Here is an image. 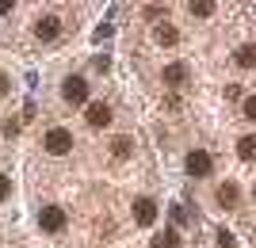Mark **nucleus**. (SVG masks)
I'll use <instances>...</instances> for the list:
<instances>
[{
	"label": "nucleus",
	"instance_id": "obj_1",
	"mask_svg": "<svg viewBox=\"0 0 256 248\" xmlns=\"http://www.w3.org/2000/svg\"><path fill=\"white\" fill-rule=\"evenodd\" d=\"M73 149V134L65 126H54V130H46V153H54V157H62V153H69Z\"/></svg>",
	"mask_w": 256,
	"mask_h": 248
},
{
	"label": "nucleus",
	"instance_id": "obj_2",
	"mask_svg": "<svg viewBox=\"0 0 256 248\" xmlns=\"http://www.w3.org/2000/svg\"><path fill=\"white\" fill-rule=\"evenodd\" d=\"M62 96H65V103H84L88 99V84H84V76H65V84H62Z\"/></svg>",
	"mask_w": 256,
	"mask_h": 248
},
{
	"label": "nucleus",
	"instance_id": "obj_3",
	"mask_svg": "<svg viewBox=\"0 0 256 248\" xmlns=\"http://www.w3.org/2000/svg\"><path fill=\"white\" fill-rule=\"evenodd\" d=\"M38 226H42L46 233H62L65 229V210L62 206H46L42 214H38Z\"/></svg>",
	"mask_w": 256,
	"mask_h": 248
},
{
	"label": "nucleus",
	"instance_id": "obj_4",
	"mask_svg": "<svg viewBox=\"0 0 256 248\" xmlns=\"http://www.w3.org/2000/svg\"><path fill=\"white\" fill-rule=\"evenodd\" d=\"M134 222L138 226H153L157 222V203L153 199H134Z\"/></svg>",
	"mask_w": 256,
	"mask_h": 248
},
{
	"label": "nucleus",
	"instance_id": "obj_5",
	"mask_svg": "<svg viewBox=\"0 0 256 248\" xmlns=\"http://www.w3.org/2000/svg\"><path fill=\"white\" fill-rule=\"evenodd\" d=\"M84 119H88V126H96V130H104L107 122H111V107H107V103H88V111H84Z\"/></svg>",
	"mask_w": 256,
	"mask_h": 248
},
{
	"label": "nucleus",
	"instance_id": "obj_6",
	"mask_svg": "<svg viewBox=\"0 0 256 248\" xmlns=\"http://www.w3.org/2000/svg\"><path fill=\"white\" fill-rule=\"evenodd\" d=\"M188 172H192V176H206V172H210V153L192 149V153H188Z\"/></svg>",
	"mask_w": 256,
	"mask_h": 248
},
{
	"label": "nucleus",
	"instance_id": "obj_7",
	"mask_svg": "<svg viewBox=\"0 0 256 248\" xmlns=\"http://www.w3.org/2000/svg\"><path fill=\"white\" fill-rule=\"evenodd\" d=\"M58 31H62L58 15H42V19H38V27H34V34H38L42 42H54V38H58Z\"/></svg>",
	"mask_w": 256,
	"mask_h": 248
},
{
	"label": "nucleus",
	"instance_id": "obj_8",
	"mask_svg": "<svg viewBox=\"0 0 256 248\" xmlns=\"http://www.w3.org/2000/svg\"><path fill=\"white\" fill-rule=\"evenodd\" d=\"M164 80H168V84H184V80H188V65H180V61L164 65Z\"/></svg>",
	"mask_w": 256,
	"mask_h": 248
},
{
	"label": "nucleus",
	"instance_id": "obj_9",
	"mask_svg": "<svg viewBox=\"0 0 256 248\" xmlns=\"http://www.w3.org/2000/svg\"><path fill=\"white\" fill-rule=\"evenodd\" d=\"M153 248H180V233H176V229L157 233V237H153Z\"/></svg>",
	"mask_w": 256,
	"mask_h": 248
},
{
	"label": "nucleus",
	"instance_id": "obj_10",
	"mask_svg": "<svg viewBox=\"0 0 256 248\" xmlns=\"http://www.w3.org/2000/svg\"><path fill=\"white\" fill-rule=\"evenodd\" d=\"M157 42L160 46H176V42H180V31L168 27V23H160V27H157Z\"/></svg>",
	"mask_w": 256,
	"mask_h": 248
},
{
	"label": "nucleus",
	"instance_id": "obj_11",
	"mask_svg": "<svg viewBox=\"0 0 256 248\" xmlns=\"http://www.w3.org/2000/svg\"><path fill=\"white\" fill-rule=\"evenodd\" d=\"M237 157H241V161H256V138L252 134L237 141Z\"/></svg>",
	"mask_w": 256,
	"mask_h": 248
},
{
	"label": "nucleus",
	"instance_id": "obj_12",
	"mask_svg": "<svg viewBox=\"0 0 256 248\" xmlns=\"http://www.w3.org/2000/svg\"><path fill=\"white\" fill-rule=\"evenodd\" d=\"M218 203H222V206H234L237 203V184H222V187H218Z\"/></svg>",
	"mask_w": 256,
	"mask_h": 248
},
{
	"label": "nucleus",
	"instance_id": "obj_13",
	"mask_svg": "<svg viewBox=\"0 0 256 248\" xmlns=\"http://www.w3.org/2000/svg\"><path fill=\"white\" fill-rule=\"evenodd\" d=\"M237 65H256V46H241V50H237Z\"/></svg>",
	"mask_w": 256,
	"mask_h": 248
},
{
	"label": "nucleus",
	"instance_id": "obj_14",
	"mask_svg": "<svg viewBox=\"0 0 256 248\" xmlns=\"http://www.w3.org/2000/svg\"><path fill=\"white\" fill-rule=\"evenodd\" d=\"M111 153H115L118 161H122V157H130V138H115V141H111Z\"/></svg>",
	"mask_w": 256,
	"mask_h": 248
},
{
	"label": "nucleus",
	"instance_id": "obj_15",
	"mask_svg": "<svg viewBox=\"0 0 256 248\" xmlns=\"http://www.w3.org/2000/svg\"><path fill=\"white\" fill-rule=\"evenodd\" d=\"M192 11H195V15H210V11H214V0H192Z\"/></svg>",
	"mask_w": 256,
	"mask_h": 248
},
{
	"label": "nucleus",
	"instance_id": "obj_16",
	"mask_svg": "<svg viewBox=\"0 0 256 248\" xmlns=\"http://www.w3.org/2000/svg\"><path fill=\"white\" fill-rule=\"evenodd\" d=\"M234 245H237L234 233H226V229H222V233H218V248H234Z\"/></svg>",
	"mask_w": 256,
	"mask_h": 248
},
{
	"label": "nucleus",
	"instance_id": "obj_17",
	"mask_svg": "<svg viewBox=\"0 0 256 248\" xmlns=\"http://www.w3.org/2000/svg\"><path fill=\"white\" fill-rule=\"evenodd\" d=\"M8 195H12V180H8V176H0V203H4Z\"/></svg>",
	"mask_w": 256,
	"mask_h": 248
},
{
	"label": "nucleus",
	"instance_id": "obj_18",
	"mask_svg": "<svg viewBox=\"0 0 256 248\" xmlns=\"http://www.w3.org/2000/svg\"><path fill=\"white\" fill-rule=\"evenodd\" d=\"M104 38H111V23H100L96 27V42H104Z\"/></svg>",
	"mask_w": 256,
	"mask_h": 248
},
{
	"label": "nucleus",
	"instance_id": "obj_19",
	"mask_svg": "<svg viewBox=\"0 0 256 248\" xmlns=\"http://www.w3.org/2000/svg\"><path fill=\"white\" fill-rule=\"evenodd\" d=\"M245 115H248V119H256V96L245 99Z\"/></svg>",
	"mask_w": 256,
	"mask_h": 248
},
{
	"label": "nucleus",
	"instance_id": "obj_20",
	"mask_svg": "<svg viewBox=\"0 0 256 248\" xmlns=\"http://www.w3.org/2000/svg\"><path fill=\"white\" fill-rule=\"evenodd\" d=\"M4 96H8V76L0 73V99H4Z\"/></svg>",
	"mask_w": 256,
	"mask_h": 248
},
{
	"label": "nucleus",
	"instance_id": "obj_21",
	"mask_svg": "<svg viewBox=\"0 0 256 248\" xmlns=\"http://www.w3.org/2000/svg\"><path fill=\"white\" fill-rule=\"evenodd\" d=\"M12 8H16V4H8V0H0V15H8Z\"/></svg>",
	"mask_w": 256,
	"mask_h": 248
},
{
	"label": "nucleus",
	"instance_id": "obj_22",
	"mask_svg": "<svg viewBox=\"0 0 256 248\" xmlns=\"http://www.w3.org/2000/svg\"><path fill=\"white\" fill-rule=\"evenodd\" d=\"M252 195H256V191H252Z\"/></svg>",
	"mask_w": 256,
	"mask_h": 248
}]
</instances>
